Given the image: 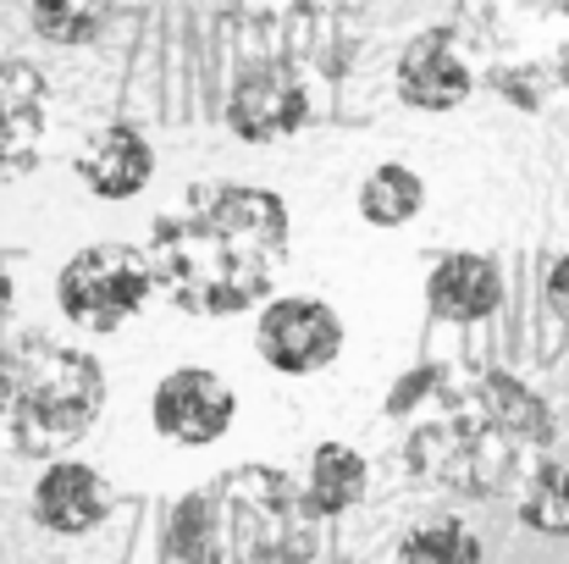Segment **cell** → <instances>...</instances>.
<instances>
[{"mask_svg": "<svg viewBox=\"0 0 569 564\" xmlns=\"http://www.w3.org/2000/svg\"><path fill=\"white\" fill-rule=\"evenodd\" d=\"M548 310L569 327V255H559V260L548 266Z\"/></svg>", "mask_w": 569, "mask_h": 564, "instance_id": "cell-21", "label": "cell"}, {"mask_svg": "<svg viewBox=\"0 0 569 564\" xmlns=\"http://www.w3.org/2000/svg\"><path fill=\"white\" fill-rule=\"evenodd\" d=\"M515 504H520V521H526L531 532H542V537H569V465L542 459V465L520 482Z\"/></svg>", "mask_w": 569, "mask_h": 564, "instance_id": "cell-19", "label": "cell"}, {"mask_svg": "<svg viewBox=\"0 0 569 564\" xmlns=\"http://www.w3.org/2000/svg\"><path fill=\"white\" fill-rule=\"evenodd\" d=\"M398 100L415 106V111H459L481 83H476V67L465 56V39L453 22H437V28H420L403 50H398Z\"/></svg>", "mask_w": 569, "mask_h": 564, "instance_id": "cell-10", "label": "cell"}, {"mask_svg": "<svg viewBox=\"0 0 569 564\" xmlns=\"http://www.w3.org/2000/svg\"><path fill=\"white\" fill-rule=\"evenodd\" d=\"M409 471L453 498H509L548 459L559 420L537 387L515 372H442L431 393L403 415Z\"/></svg>", "mask_w": 569, "mask_h": 564, "instance_id": "cell-2", "label": "cell"}, {"mask_svg": "<svg viewBox=\"0 0 569 564\" xmlns=\"http://www.w3.org/2000/svg\"><path fill=\"white\" fill-rule=\"evenodd\" d=\"M156 294L150 255L133 244H89L56 271V305L83 333L128 327Z\"/></svg>", "mask_w": 569, "mask_h": 564, "instance_id": "cell-7", "label": "cell"}, {"mask_svg": "<svg viewBox=\"0 0 569 564\" xmlns=\"http://www.w3.org/2000/svg\"><path fill=\"white\" fill-rule=\"evenodd\" d=\"M117 509V493H111V482L94 471V465H83V459H50L44 465V476L33 482V521L44 526V532H56V537H83V532H94L106 515Z\"/></svg>", "mask_w": 569, "mask_h": 564, "instance_id": "cell-14", "label": "cell"}, {"mask_svg": "<svg viewBox=\"0 0 569 564\" xmlns=\"http://www.w3.org/2000/svg\"><path fill=\"white\" fill-rule=\"evenodd\" d=\"M50 128V83L33 61L0 50V188L28 178L44 156Z\"/></svg>", "mask_w": 569, "mask_h": 564, "instance_id": "cell-12", "label": "cell"}, {"mask_svg": "<svg viewBox=\"0 0 569 564\" xmlns=\"http://www.w3.org/2000/svg\"><path fill=\"white\" fill-rule=\"evenodd\" d=\"M371 0H227L221 39L238 61H277L299 78H349Z\"/></svg>", "mask_w": 569, "mask_h": 564, "instance_id": "cell-6", "label": "cell"}, {"mask_svg": "<svg viewBox=\"0 0 569 564\" xmlns=\"http://www.w3.org/2000/svg\"><path fill=\"white\" fill-rule=\"evenodd\" d=\"M28 22L44 44H94L111 22V0H33L28 6Z\"/></svg>", "mask_w": 569, "mask_h": 564, "instance_id": "cell-18", "label": "cell"}, {"mask_svg": "<svg viewBox=\"0 0 569 564\" xmlns=\"http://www.w3.org/2000/svg\"><path fill=\"white\" fill-rule=\"evenodd\" d=\"M293 244V216L277 188L193 184L150 227L156 294L183 316H243L271 299Z\"/></svg>", "mask_w": 569, "mask_h": 564, "instance_id": "cell-1", "label": "cell"}, {"mask_svg": "<svg viewBox=\"0 0 569 564\" xmlns=\"http://www.w3.org/2000/svg\"><path fill=\"white\" fill-rule=\"evenodd\" d=\"M398 560H431V564H481V537L465 521H426L403 532Z\"/></svg>", "mask_w": 569, "mask_h": 564, "instance_id": "cell-20", "label": "cell"}, {"mask_svg": "<svg viewBox=\"0 0 569 564\" xmlns=\"http://www.w3.org/2000/svg\"><path fill=\"white\" fill-rule=\"evenodd\" d=\"M106 409V372L89 349L22 333L0 349V454L56 459L78 448Z\"/></svg>", "mask_w": 569, "mask_h": 564, "instance_id": "cell-3", "label": "cell"}, {"mask_svg": "<svg viewBox=\"0 0 569 564\" xmlns=\"http://www.w3.org/2000/svg\"><path fill=\"white\" fill-rule=\"evenodd\" d=\"M11 299H17V283H11V266L0 260V321L11 316Z\"/></svg>", "mask_w": 569, "mask_h": 564, "instance_id": "cell-22", "label": "cell"}, {"mask_svg": "<svg viewBox=\"0 0 569 564\" xmlns=\"http://www.w3.org/2000/svg\"><path fill=\"white\" fill-rule=\"evenodd\" d=\"M355 205H360V216L371 227H403V221H415L426 210V178L415 167H403V161H381L377 172L360 184Z\"/></svg>", "mask_w": 569, "mask_h": 564, "instance_id": "cell-17", "label": "cell"}, {"mask_svg": "<svg viewBox=\"0 0 569 564\" xmlns=\"http://www.w3.org/2000/svg\"><path fill=\"white\" fill-rule=\"evenodd\" d=\"M349 327L343 316L316 299V294H288V299H266L260 321H254V349L271 372L282 376H316L343 360Z\"/></svg>", "mask_w": 569, "mask_h": 564, "instance_id": "cell-8", "label": "cell"}, {"mask_svg": "<svg viewBox=\"0 0 569 564\" xmlns=\"http://www.w3.org/2000/svg\"><path fill=\"white\" fill-rule=\"evenodd\" d=\"M199 493L210 564H293L316 554L321 515L282 465H232Z\"/></svg>", "mask_w": 569, "mask_h": 564, "instance_id": "cell-5", "label": "cell"}, {"mask_svg": "<svg viewBox=\"0 0 569 564\" xmlns=\"http://www.w3.org/2000/svg\"><path fill=\"white\" fill-rule=\"evenodd\" d=\"M72 172L94 199H139L156 178V145L144 139L139 122H100L78 145Z\"/></svg>", "mask_w": 569, "mask_h": 564, "instance_id": "cell-13", "label": "cell"}, {"mask_svg": "<svg viewBox=\"0 0 569 564\" xmlns=\"http://www.w3.org/2000/svg\"><path fill=\"white\" fill-rule=\"evenodd\" d=\"M476 83L526 117L569 106V0H453Z\"/></svg>", "mask_w": 569, "mask_h": 564, "instance_id": "cell-4", "label": "cell"}, {"mask_svg": "<svg viewBox=\"0 0 569 564\" xmlns=\"http://www.w3.org/2000/svg\"><path fill=\"white\" fill-rule=\"evenodd\" d=\"M371 487V465L349 443H316L310 471H305V498L321 521H343Z\"/></svg>", "mask_w": 569, "mask_h": 564, "instance_id": "cell-16", "label": "cell"}, {"mask_svg": "<svg viewBox=\"0 0 569 564\" xmlns=\"http://www.w3.org/2000/svg\"><path fill=\"white\" fill-rule=\"evenodd\" d=\"M426 305L437 321H453V327H470V321H487L498 305H503V271L492 255H476V249H448L431 260L426 271Z\"/></svg>", "mask_w": 569, "mask_h": 564, "instance_id": "cell-15", "label": "cell"}, {"mask_svg": "<svg viewBox=\"0 0 569 564\" xmlns=\"http://www.w3.org/2000/svg\"><path fill=\"white\" fill-rule=\"evenodd\" d=\"M232 415H238V393L204 366H178L156 382L150 393V420L167 443H183V448H210L232 432Z\"/></svg>", "mask_w": 569, "mask_h": 564, "instance_id": "cell-11", "label": "cell"}, {"mask_svg": "<svg viewBox=\"0 0 569 564\" xmlns=\"http://www.w3.org/2000/svg\"><path fill=\"white\" fill-rule=\"evenodd\" d=\"M316 122V95L310 78L277 61H243L232 89H227V128L243 145H282L299 139Z\"/></svg>", "mask_w": 569, "mask_h": 564, "instance_id": "cell-9", "label": "cell"}]
</instances>
